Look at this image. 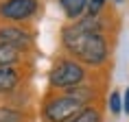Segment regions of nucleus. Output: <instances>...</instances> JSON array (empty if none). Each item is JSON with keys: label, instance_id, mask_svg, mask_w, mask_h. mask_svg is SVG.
Wrapping results in <instances>:
<instances>
[{"label": "nucleus", "instance_id": "9", "mask_svg": "<svg viewBox=\"0 0 129 122\" xmlns=\"http://www.w3.org/2000/svg\"><path fill=\"white\" fill-rule=\"evenodd\" d=\"M70 122H101V111L94 109V107H85L83 111H79Z\"/></svg>", "mask_w": 129, "mask_h": 122}, {"label": "nucleus", "instance_id": "8", "mask_svg": "<svg viewBox=\"0 0 129 122\" xmlns=\"http://www.w3.org/2000/svg\"><path fill=\"white\" fill-rule=\"evenodd\" d=\"M20 61H22V52L18 48L0 41V66H15Z\"/></svg>", "mask_w": 129, "mask_h": 122}, {"label": "nucleus", "instance_id": "6", "mask_svg": "<svg viewBox=\"0 0 129 122\" xmlns=\"http://www.w3.org/2000/svg\"><path fill=\"white\" fill-rule=\"evenodd\" d=\"M59 5L66 13V18L70 22H75V20H81L83 15H88L90 0H59Z\"/></svg>", "mask_w": 129, "mask_h": 122}, {"label": "nucleus", "instance_id": "1", "mask_svg": "<svg viewBox=\"0 0 129 122\" xmlns=\"http://www.w3.org/2000/svg\"><path fill=\"white\" fill-rule=\"evenodd\" d=\"M61 44L79 63L99 68L107 61L109 44L103 33H85L79 22H70L61 28Z\"/></svg>", "mask_w": 129, "mask_h": 122}, {"label": "nucleus", "instance_id": "14", "mask_svg": "<svg viewBox=\"0 0 129 122\" xmlns=\"http://www.w3.org/2000/svg\"><path fill=\"white\" fill-rule=\"evenodd\" d=\"M116 2H122V0H116Z\"/></svg>", "mask_w": 129, "mask_h": 122}, {"label": "nucleus", "instance_id": "3", "mask_svg": "<svg viewBox=\"0 0 129 122\" xmlns=\"http://www.w3.org/2000/svg\"><path fill=\"white\" fill-rule=\"evenodd\" d=\"M83 109H85V105L81 100L63 94V96H57V98H50L42 109V115L46 122H70Z\"/></svg>", "mask_w": 129, "mask_h": 122}, {"label": "nucleus", "instance_id": "7", "mask_svg": "<svg viewBox=\"0 0 129 122\" xmlns=\"http://www.w3.org/2000/svg\"><path fill=\"white\" fill-rule=\"evenodd\" d=\"M18 83H20V72L13 66H0V94L13 92Z\"/></svg>", "mask_w": 129, "mask_h": 122}, {"label": "nucleus", "instance_id": "13", "mask_svg": "<svg viewBox=\"0 0 129 122\" xmlns=\"http://www.w3.org/2000/svg\"><path fill=\"white\" fill-rule=\"evenodd\" d=\"M122 109H125L127 115H129V87L125 89V94H122Z\"/></svg>", "mask_w": 129, "mask_h": 122}, {"label": "nucleus", "instance_id": "12", "mask_svg": "<svg viewBox=\"0 0 129 122\" xmlns=\"http://www.w3.org/2000/svg\"><path fill=\"white\" fill-rule=\"evenodd\" d=\"M105 2H107V0H90L88 15H101V11L105 9Z\"/></svg>", "mask_w": 129, "mask_h": 122}, {"label": "nucleus", "instance_id": "2", "mask_svg": "<svg viewBox=\"0 0 129 122\" xmlns=\"http://www.w3.org/2000/svg\"><path fill=\"white\" fill-rule=\"evenodd\" d=\"M50 85L53 87H59V89H72V87H79L85 83L88 79V72L81 63L75 59V57H61L53 63L50 68Z\"/></svg>", "mask_w": 129, "mask_h": 122}, {"label": "nucleus", "instance_id": "5", "mask_svg": "<svg viewBox=\"0 0 129 122\" xmlns=\"http://www.w3.org/2000/svg\"><path fill=\"white\" fill-rule=\"evenodd\" d=\"M0 41H5L9 46L18 48L20 52L28 50V48H33V33L24 26H13V24H2L0 26Z\"/></svg>", "mask_w": 129, "mask_h": 122}, {"label": "nucleus", "instance_id": "4", "mask_svg": "<svg viewBox=\"0 0 129 122\" xmlns=\"http://www.w3.org/2000/svg\"><path fill=\"white\" fill-rule=\"evenodd\" d=\"M40 11L37 0H2L0 2V18L9 22H26Z\"/></svg>", "mask_w": 129, "mask_h": 122}, {"label": "nucleus", "instance_id": "10", "mask_svg": "<svg viewBox=\"0 0 129 122\" xmlns=\"http://www.w3.org/2000/svg\"><path fill=\"white\" fill-rule=\"evenodd\" d=\"M0 122H22V113L9 107H0Z\"/></svg>", "mask_w": 129, "mask_h": 122}, {"label": "nucleus", "instance_id": "11", "mask_svg": "<svg viewBox=\"0 0 129 122\" xmlns=\"http://www.w3.org/2000/svg\"><path fill=\"white\" fill-rule=\"evenodd\" d=\"M109 111L114 115H118L122 111V102H120V94L118 92H112L109 94Z\"/></svg>", "mask_w": 129, "mask_h": 122}]
</instances>
